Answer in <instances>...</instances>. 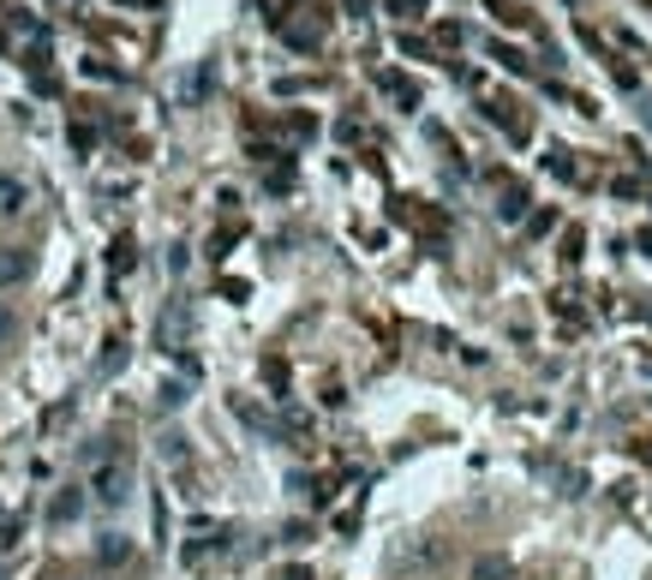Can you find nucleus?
Masks as SVG:
<instances>
[{"label": "nucleus", "mask_w": 652, "mask_h": 580, "mask_svg": "<svg viewBox=\"0 0 652 580\" xmlns=\"http://www.w3.org/2000/svg\"><path fill=\"white\" fill-rule=\"evenodd\" d=\"M12 336H19V317H12V306H0V348H7Z\"/></svg>", "instance_id": "nucleus-12"}, {"label": "nucleus", "mask_w": 652, "mask_h": 580, "mask_svg": "<svg viewBox=\"0 0 652 580\" xmlns=\"http://www.w3.org/2000/svg\"><path fill=\"white\" fill-rule=\"evenodd\" d=\"M186 336H192V306H186V299H174V306L162 311V324H156V341H162V353H174Z\"/></svg>", "instance_id": "nucleus-2"}, {"label": "nucleus", "mask_w": 652, "mask_h": 580, "mask_svg": "<svg viewBox=\"0 0 652 580\" xmlns=\"http://www.w3.org/2000/svg\"><path fill=\"white\" fill-rule=\"evenodd\" d=\"M126 557H132V538L126 533H102L97 538V562H102V569H120Z\"/></svg>", "instance_id": "nucleus-5"}, {"label": "nucleus", "mask_w": 652, "mask_h": 580, "mask_svg": "<svg viewBox=\"0 0 652 580\" xmlns=\"http://www.w3.org/2000/svg\"><path fill=\"white\" fill-rule=\"evenodd\" d=\"M24 204H31V186H24V179H12V174H0V216H19Z\"/></svg>", "instance_id": "nucleus-7"}, {"label": "nucleus", "mask_w": 652, "mask_h": 580, "mask_svg": "<svg viewBox=\"0 0 652 580\" xmlns=\"http://www.w3.org/2000/svg\"><path fill=\"white\" fill-rule=\"evenodd\" d=\"M85 491L97 496L102 508H120V503L132 496V467L120 461V455H108V461L97 467V473H90V485H85Z\"/></svg>", "instance_id": "nucleus-1"}, {"label": "nucleus", "mask_w": 652, "mask_h": 580, "mask_svg": "<svg viewBox=\"0 0 652 580\" xmlns=\"http://www.w3.org/2000/svg\"><path fill=\"white\" fill-rule=\"evenodd\" d=\"M162 461L186 467V437H180V431H168V437H162Z\"/></svg>", "instance_id": "nucleus-9"}, {"label": "nucleus", "mask_w": 652, "mask_h": 580, "mask_svg": "<svg viewBox=\"0 0 652 580\" xmlns=\"http://www.w3.org/2000/svg\"><path fill=\"white\" fill-rule=\"evenodd\" d=\"M156 402H162V413L186 407V383H162V395H156Z\"/></svg>", "instance_id": "nucleus-10"}, {"label": "nucleus", "mask_w": 652, "mask_h": 580, "mask_svg": "<svg viewBox=\"0 0 652 580\" xmlns=\"http://www.w3.org/2000/svg\"><path fill=\"white\" fill-rule=\"evenodd\" d=\"M31 270H36V258L24 252V245H0V294H7V287H24Z\"/></svg>", "instance_id": "nucleus-4"}, {"label": "nucleus", "mask_w": 652, "mask_h": 580, "mask_svg": "<svg viewBox=\"0 0 652 580\" xmlns=\"http://www.w3.org/2000/svg\"><path fill=\"white\" fill-rule=\"evenodd\" d=\"M120 359H126V341H108V353L97 359V371H114V365H120Z\"/></svg>", "instance_id": "nucleus-11"}, {"label": "nucleus", "mask_w": 652, "mask_h": 580, "mask_svg": "<svg viewBox=\"0 0 652 580\" xmlns=\"http://www.w3.org/2000/svg\"><path fill=\"white\" fill-rule=\"evenodd\" d=\"M114 270H132V240H114Z\"/></svg>", "instance_id": "nucleus-13"}, {"label": "nucleus", "mask_w": 652, "mask_h": 580, "mask_svg": "<svg viewBox=\"0 0 652 580\" xmlns=\"http://www.w3.org/2000/svg\"><path fill=\"white\" fill-rule=\"evenodd\" d=\"M85 503H90L85 485H60V491L48 496V527H73V521L85 515Z\"/></svg>", "instance_id": "nucleus-3"}, {"label": "nucleus", "mask_w": 652, "mask_h": 580, "mask_svg": "<svg viewBox=\"0 0 652 580\" xmlns=\"http://www.w3.org/2000/svg\"><path fill=\"white\" fill-rule=\"evenodd\" d=\"M467 580H515V569H509V557H502V550H485V557L467 569Z\"/></svg>", "instance_id": "nucleus-6"}, {"label": "nucleus", "mask_w": 652, "mask_h": 580, "mask_svg": "<svg viewBox=\"0 0 652 580\" xmlns=\"http://www.w3.org/2000/svg\"><path fill=\"white\" fill-rule=\"evenodd\" d=\"M497 216H502V222H521V216H527V186H509V191H502Z\"/></svg>", "instance_id": "nucleus-8"}]
</instances>
